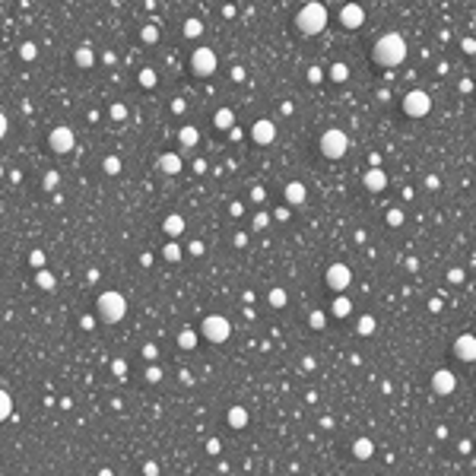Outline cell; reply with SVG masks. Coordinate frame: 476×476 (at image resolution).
<instances>
[{
	"label": "cell",
	"instance_id": "1",
	"mask_svg": "<svg viewBox=\"0 0 476 476\" xmlns=\"http://www.w3.org/2000/svg\"><path fill=\"white\" fill-rule=\"evenodd\" d=\"M375 61L381 67H400L407 61V39L400 32H388V35H381V39L375 42Z\"/></svg>",
	"mask_w": 476,
	"mask_h": 476
},
{
	"label": "cell",
	"instance_id": "2",
	"mask_svg": "<svg viewBox=\"0 0 476 476\" xmlns=\"http://www.w3.org/2000/svg\"><path fill=\"white\" fill-rule=\"evenodd\" d=\"M296 26H299V32H305V35L324 32V26H327V7L318 4V0L305 4V7L299 10V16H296Z\"/></svg>",
	"mask_w": 476,
	"mask_h": 476
},
{
	"label": "cell",
	"instance_id": "3",
	"mask_svg": "<svg viewBox=\"0 0 476 476\" xmlns=\"http://www.w3.org/2000/svg\"><path fill=\"white\" fill-rule=\"evenodd\" d=\"M96 311H99V318H102L105 324H118V321L127 315V299L121 296V292L108 289V292H102V296H99Z\"/></svg>",
	"mask_w": 476,
	"mask_h": 476
},
{
	"label": "cell",
	"instance_id": "4",
	"mask_svg": "<svg viewBox=\"0 0 476 476\" xmlns=\"http://www.w3.org/2000/svg\"><path fill=\"white\" fill-rule=\"evenodd\" d=\"M346 150H350V137H346L343 131L331 127V131L321 134V153H324L327 159H343Z\"/></svg>",
	"mask_w": 476,
	"mask_h": 476
},
{
	"label": "cell",
	"instance_id": "5",
	"mask_svg": "<svg viewBox=\"0 0 476 476\" xmlns=\"http://www.w3.org/2000/svg\"><path fill=\"white\" fill-rule=\"evenodd\" d=\"M200 334H204V340H210V343H226L229 334H232V324L223 315H207L204 324H200Z\"/></svg>",
	"mask_w": 476,
	"mask_h": 476
},
{
	"label": "cell",
	"instance_id": "6",
	"mask_svg": "<svg viewBox=\"0 0 476 476\" xmlns=\"http://www.w3.org/2000/svg\"><path fill=\"white\" fill-rule=\"evenodd\" d=\"M404 112H407L410 118H426V115L432 112V96L423 93V89H413V93L404 96Z\"/></svg>",
	"mask_w": 476,
	"mask_h": 476
},
{
	"label": "cell",
	"instance_id": "7",
	"mask_svg": "<svg viewBox=\"0 0 476 476\" xmlns=\"http://www.w3.org/2000/svg\"><path fill=\"white\" fill-rule=\"evenodd\" d=\"M191 67H194V73L197 77H210V73H216V54H213V48H197L194 54H191Z\"/></svg>",
	"mask_w": 476,
	"mask_h": 476
},
{
	"label": "cell",
	"instance_id": "8",
	"mask_svg": "<svg viewBox=\"0 0 476 476\" xmlns=\"http://www.w3.org/2000/svg\"><path fill=\"white\" fill-rule=\"evenodd\" d=\"M48 146H51V150L54 153H70L73 150V146H77V137H73V131H70V127H54V131L48 134Z\"/></svg>",
	"mask_w": 476,
	"mask_h": 476
},
{
	"label": "cell",
	"instance_id": "9",
	"mask_svg": "<svg viewBox=\"0 0 476 476\" xmlns=\"http://www.w3.org/2000/svg\"><path fill=\"white\" fill-rule=\"evenodd\" d=\"M324 280H327V286H331V289L343 292L346 286L353 283V273H350V267H346V264H331V267H327V273H324Z\"/></svg>",
	"mask_w": 476,
	"mask_h": 476
},
{
	"label": "cell",
	"instance_id": "10",
	"mask_svg": "<svg viewBox=\"0 0 476 476\" xmlns=\"http://www.w3.org/2000/svg\"><path fill=\"white\" fill-rule=\"evenodd\" d=\"M251 140L254 143H258V146H270L273 140H277V124H273V121H254L251 124Z\"/></svg>",
	"mask_w": 476,
	"mask_h": 476
},
{
	"label": "cell",
	"instance_id": "11",
	"mask_svg": "<svg viewBox=\"0 0 476 476\" xmlns=\"http://www.w3.org/2000/svg\"><path fill=\"white\" fill-rule=\"evenodd\" d=\"M432 391L442 394V397H445V394H454V391H457V375H451L448 369L435 372V375H432Z\"/></svg>",
	"mask_w": 476,
	"mask_h": 476
},
{
	"label": "cell",
	"instance_id": "12",
	"mask_svg": "<svg viewBox=\"0 0 476 476\" xmlns=\"http://www.w3.org/2000/svg\"><path fill=\"white\" fill-rule=\"evenodd\" d=\"M454 356L464 359V362H473V359H476V337H473V334L457 337V340H454Z\"/></svg>",
	"mask_w": 476,
	"mask_h": 476
},
{
	"label": "cell",
	"instance_id": "13",
	"mask_svg": "<svg viewBox=\"0 0 476 476\" xmlns=\"http://www.w3.org/2000/svg\"><path fill=\"white\" fill-rule=\"evenodd\" d=\"M340 23H343L346 29H359V26L365 23V10H362L359 4H346V7L340 10Z\"/></svg>",
	"mask_w": 476,
	"mask_h": 476
},
{
	"label": "cell",
	"instance_id": "14",
	"mask_svg": "<svg viewBox=\"0 0 476 476\" xmlns=\"http://www.w3.org/2000/svg\"><path fill=\"white\" fill-rule=\"evenodd\" d=\"M362 181H365V188H369L372 194H381L384 188H388V175H384L378 166H372L369 172H365V178H362Z\"/></svg>",
	"mask_w": 476,
	"mask_h": 476
},
{
	"label": "cell",
	"instance_id": "15",
	"mask_svg": "<svg viewBox=\"0 0 476 476\" xmlns=\"http://www.w3.org/2000/svg\"><path fill=\"white\" fill-rule=\"evenodd\" d=\"M286 200H289L292 207H302L305 200H308V191H305L302 181H289V185H286Z\"/></svg>",
	"mask_w": 476,
	"mask_h": 476
},
{
	"label": "cell",
	"instance_id": "16",
	"mask_svg": "<svg viewBox=\"0 0 476 476\" xmlns=\"http://www.w3.org/2000/svg\"><path fill=\"white\" fill-rule=\"evenodd\" d=\"M159 172H162V175H178V172H181V156H178V153L159 156Z\"/></svg>",
	"mask_w": 476,
	"mask_h": 476
},
{
	"label": "cell",
	"instance_id": "17",
	"mask_svg": "<svg viewBox=\"0 0 476 476\" xmlns=\"http://www.w3.org/2000/svg\"><path fill=\"white\" fill-rule=\"evenodd\" d=\"M353 454L359 457V461H369V457L375 454V442H372V438H356V442H353Z\"/></svg>",
	"mask_w": 476,
	"mask_h": 476
},
{
	"label": "cell",
	"instance_id": "18",
	"mask_svg": "<svg viewBox=\"0 0 476 476\" xmlns=\"http://www.w3.org/2000/svg\"><path fill=\"white\" fill-rule=\"evenodd\" d=\"M226 419H229L232 429H245V426H248V410H245V407H232V410L226 413Z\"/></svg>",
	"mask_w": 476,
	"mask_h": 476
},
{
	"label": "cell",
	"instance_id": "19",
	"mask_svg": "<svg viewBox=\"0 0 476 476\" xmlns=\"http://www.w3.org/2000/svg\"><path fill=\"white\" fill-rule=\"evenodd\" d=\"M197 140H200L197 127H181V131H178V143L188 146V150H191V146H197Z\"/></svg>",
	"mask_w": 476,
	"mask_h": 476
},
{
	"label": "cell",
	"instance_id": "20",
	"mask_svg": "<svg viewBox=\"0 0 476 476\" xmlns=\"http://www.w3.org/2000/svg\"><path fill=\"white\" fill-rule=\"evenodd\" d=\"M73 61H77V67H83V70H86V67H93L96 54H93V48H86V45H83V48H77V54H73Z\"/></svg>",
	"mask_w": 476,
	"mask_h": 476
},
{
	"label": "cell",
	"instance_id": "21",
	"mask_svg": "<svg viewBox=\"0 0 476 476\" xmlns=\"http://www.w3.org/2000/svg\"><path fill=\"white\" fill-rule=\"evenodd\" d=\"M213 121H216V127H219V131H229V127L235 124V115H232V108H219Z\"/></svg>",
	"mask_w": 476,
	"mask_h": 476
},
{
	"label": "cell",
	"instance_id": "22",
	"mask_svg": "<svg viewBox=\"0 0 476 476\" xmlns=\"http://www.w3.org/2000/svg\"><path fill=\"white\" fill-rule=\"evenodd\" d=\"M10 416H13V397L7 391H0V423H7Z\"/></svg>",
	"mask_w": 476,
	"mask_h": 476
},
{
	"label": "cell",
	"instance_id": "23",
	"mask_svg": "<svg viewBox=\"0 0 476 476\" xmlns=\"http://www.w3.org/2000/svg\"><path fill=\"white\" fill-rule=\"evenodd\" d=\"M331 311H334V318H346V315L353 311V302H350V299H334Z\"/></svg>",
	"mask_w": 476,
	"mask_h": 476
},
{
	"label": "cell",
	"instance_id": "24",
	"mask_svg": "<svg viewBox=\"0 0 476 476\" xmlns=\"http://www.w3.org/2000/svg\"><path fill=\"white\" fill-rule=\"evenodd\" d=\"M356 331H359L362 337H369V334H375V318H372V315H362V318L356 321Z\"/></svg>",
	"mask_w": 476,
	"mask_h": 476
},
{
	"label": "cell",
	"instance_id": "25",
	"mask_svg": "<svg viewBox=\"0 0 476 476\" xmlns=\"http://www.w3.org/2000/svg\"><path fill=\"white\" fill-rule=\"evenodd\" d=\"M166 232L175 238V235H181V232H185V219H181V216H169L166 219Z\"/></svg>",
	"mask_w": 476,
	"mask_h": 476
},
{
	"label": "cell",
	"instance_id": "26",
	"mask_svg": "<svg viewBox=\"0 0 476 476\" xmlns=\"http://www.w3.org/2000/svg\"><path fill=\"white\" fill-rule=\"evenodd\" d=\"M178 346H181V350H194V346H197V334L194 331H181L178 334Z\"/></svg>",
	"mask_w": 476,
	"mask_h": 476
},
{
	"label": "cell",
	"instance_id": "27",
	"mask_svg": "<svg viewBox=\"0 0 476 476\" xmlns=\"http://www.w3.org/2000/svg\"><path fill=\"white\" fill-rule=\"evenodd\" d=\"M35 283H39L42 289H54V283H58V280H54V273H51V270H39V277H35Z\"/></svg>",
	"mask_w": 476,
	"mask_h": 476
},
{
	"label": "cell",
	"instance_id": "28",
	"mask_svg": "<svg viewBox=\"0 0 476 476\" xmlns=\"http://www.w3.org/2000/svg\"><path fill=\"white\" fill-rule=\"evenodd\" d=\"M102 172H105V175H118V172H121V159H118V156H108V159L102 162Z\"/></svg>",
	"mask_w": 476,
	"mask_h": 476
},
{
	"label": "cell",
	"instance_id": "29",
	"mask_svg": "<svg viewBox=\"0 0 476 476\" xmlns=\"http://www.w3.org/2000/svg\"><path fill=\"white\" fill-rule=\"evenodd\" d=\"M346 77H350V67H346V64H334V67H331V80H334V83H343Z\"/></svg>",
	"mask_w": 476,
	"mask_h": 476
},
{
	"label": "cell",
	"instance_id": "30",
	"mask_svg": "<svg viewBox=\"0 0 476 476\" xmlns=\"http://www.w3.org/2000/svg\"><path fill=\"white\" fill-rule=\"evenodd\" d=\"M200 32H204V23H200V20H188L185 23V35H188V39H197Z\"/></svg>",
	"mask_w": 476,
	"mask_h": 476
},
{
	"label": "cell",
	"instance_id": "31",
	"mask_svg": "<svg viewBox=\"0 0 476 476\" xmlns=\"http://www.w3.org/2000/svg\"><path fill=\"white\" fill-rule=\"evenodd\" d=\"M286 302H289L286 289H273V292H270V305H273V308H283Z\"/></svg>",
	"mask_w": 476,
	"mask_h": 476
},
{
	"label": "cell",
	"instance_id": "32",
	"mask_svg": "<svg viewBox=\"0 0 476 476\" xmlns=\"http://www.w3.org/2000/svg\"><path fill=\"white\" fill-rule=\"evenodd\" d=\"M388 226H391V229L404 226V210H397V207H394V210H388Z\"/></svg>",
	"mask_w": 476,
	"mask_h": 476
},
{
	"label": "cell",
	"instance_id": "33",
	"mask_svg": "<svg viewBox=\"0 0 476 476\" xmlns=\"http://www.w3.org/2000/svg\"><path fill=\"white\" fill-rule=\"evenodd\" d=\"M35 54H39V48H35V42H26V45L20 48V58H23V61H35Z\"/></svg>",
	"mask_w": 476,
	"mask_h": 476
},
{
	"label": "cell",
	"instance_id": "34",
	"mask_svg": "<svg viewBox=\"0 0 476 476\" xmlns=\"http://www.w3.org/2000/svg\"><path fill=\"white\" fill-rule=\"evenodd\" d=\"M140 86H146V89H150V86H156V70H150V67H146V70H140Z\"/></svg>",
	"mask_w": 476,
	"mask_h": 476
},
{
	"label": "cell",
	"instance_id": "35",
	"mask_svg": "<svg viewBox=\"0 0 476 476\" xmlns=\"http://www.w3.org/2000/svg\"><path fill=\"white\" fill-rule=\"evenodd\" d=\"M162 254H166V261H181V248H178V242H169Z\"/></svg>",
	"mask_w": 476,
	"mask_h": 476
},
{
	"label": "cell",
	"instance_id": "36",
	"mask_svg": "<svg viewBox=\"0 0 476 476\" xmlns=\"http://www.w3.org/2000/svg\"><path fill=\"white\" fill-rule=\"evenodd\" d=\"M311 327H315V331H321V327H324V321H327V315H324V311H311Z\"/></svg>",
	"mask_w": 476,
	"mask_h": 476
},
{
	"label": "cell",
	"instance_id": "37",
	"mask_svg": "<svg viewBox=\"0 0 476 476\" xmlns=\"http://www.w3.org/2000/svg\"><path fill=\"white\" fill-rule=\"evenodd\" d=\"M146 381H153V384L162 381V369H159V365H150V369H146Z\"/></svg>",
	"mask_w": 476,
	"mask_h": 476
},
{
	"label": "cell",
	"instance_id": "38",
	"mask_svg": "<svg viewBox=\"0 0 476 476\" xmlns=\"http://www.w3.org/2000/svg\"><path fill=\"white\" fill-rule=\"evenodd\" d=\"M112 372H115L118 378H127V362H124V359H115V362H112Z\"/></svg>",
	"mask_w": 476,
	"mask_h": 476
},
{
	"label": "cell",
	"instance_id": "39",
	"mask_svg": "<svg viewBox=\"0 0 476 476\" xmlns=\"http://www.w3.org/2000/svg\"><path fill=\"white\" fill-rule=\"evenodd\" d=\"M140 35H143V42H156V39H159V29H156V26H143Z\"/></svg>",
	"mask_w": 476,
	"mask_h": 476
},
{
	"label": "cell",
	"instance_id": "40",
	"mask_svg": "<svg viewBox=\"0 0 476 476\" xmlns=\"http://www.w3.org/2000/svg\"><path fill=\"white\" fill-rule=\"evenodd\" d=\"M112 118H115V121H124V118H127V108H124L121 102H118V105H112Z\"/></svg>",
	"mask_w": 476,
	"mask_h": 476
},
{
	"label": "cell",
	"instance_id": "41",
	"mask_svg": "<svg viewBox=\"0 0 476 476\" xmlns=\"http://www.w3.org/2000/svg\"><path fill=\"white\" fill-rule=\"evenodd\" d=\"M58 181H61L58 172H48V175H45V188H48V191H51V188H58Z\"/></svg>",
	"mask_w": 476,
	"mask_h": 476
},
{
	"label": "cell",
	"instance_id": "42",
	"mask_svg": "<svg viewBox=\"0 0 476 476\" xmlns=\"http://www.w3.org/2000/svg\"><path fill=\"white\" fill-rule=\"evenodd\" d=\"M267 223H270V219H267V213H258V216H254V229H267Z\"/></svg>",
	"mask_w": 476,
	"mask_h": 476
},
{
	"label": "cell",
	"instance_id": "43",
	"mask_svg": "<svg viewBox=\"0 0 476 476\" xmlns=\"http://www.w3.org/2000/svg\"><path fill=\"white\" fill-rule=\"evenodd\" d=\"M219 448H223V445H219V438H210V442H207V454H219Z\"/></svg>",
	"mask_w": 476,
	"mask_h": 476
},
{
	"label": "cell",
	"instance_id": "44",
	"mask_svg": "<svg viewBox=\"0 0 476 476\" xmlns=\"http://www.w3.org/2000/svg\"><path fill=\"white\" fill-rule=\"evenodd\" d=\"M29 261H32L35 267H42V264H45V251H32V258H29Z\"/></svg>",
	"mask_w": 476,
	"mask_h": 476
},
{
	"label": "cell",
	"instance_id": "45",
	"mask_svg": "<svg viewBox=\"0 0 476 476\" xmlns=\"http://www.w3.org/2000/svg\"><path fill=\"white\" fill-rule=\"evenodd\" d=\"M185 108H188V102H185V99H175V102H172V112H175V115H181Z\"/></svg>",
	"mask_w": 476,
	"mask_h": 476
},
{
	"label": "cell",
	"instance_id": "46",
	"mask_svg": "<svg viewBox=\"0 0 476 476\" xmlns=\"http://www.w3.org/2000/svg\"><path fill=\"white\" fill-rule=\"evenodd\" d=\"M308 80H311V83H321V67H311V70H308Z\"/></svg>",
	"mask_w": 476,
	"mask_h": 476
},
{
	"label": "cell",
	"instance_id": "47",
	"mask_svg": "<svg viewBox=\"0 0 476 476\" xmlns=\"http://www.w3.org/2000/svg\"><path fill=\"white\" fill-rule=\"evenodd\" d=\"M448 280H451V283H464V270H451Z\"/></svg>",
	"mask_w": 476,
	"mask_h": 476
},
{
	"label": "cell",
	"instance_id": "48",
	"mask_svg": "<svg viewBox=\"0 0 476 476\" xmlns=\"http://www.w3.org/2000/svg\"><path fill=\"white\" fill-rule=\"evenodd\" d=\"M143 356H146V359H156V356H159V350L150 343V346H143Z\"/></svg>",
	"mask_w": 476,
	"mask_h": 476
},
{
	"label": "cell",
	"instance_id": "49",
	"mask_svg": "<svg viewBox=\"0 0 476 476\" xmlns=\"http://www.w3.org/2000/svg\"><path fill=\"white\" fill-rule=\"evenodd\" d=\"M143 473H146V476H159V467H156V464H143Z\"/></svg>",
	"mask_w": 476,
	"mask_h": 476
},
{
	"label": "cell",
	"instance_id": "50",
	"mask_svg": "<svg viewBox=\"0 0 476 476\" xmlns=\"http://www.w3.org/2000/svg\"><path fill=\"white\" fill-rule=\"evenodd\" d=\"M80 327H83V331H93V327H96V321H93V318H89V315H86V318L80 321Z\"/></svg>",
	"mask_w": 476,
	"mask_h": 476
},
{
	"label": "cell",
	"instance_id": "51",
	"mask_svg": "<svg viewBox=\"0 0 476 476\" xmlns=\"http://www.w3.org/2000/svg\"><path fill=\"white\" fill-rule=\"evenodd\" d=\"M438 185H442V181H438V178H435V175H429V178H426V188H429V191H435V188H438Z\"/></svg>",
	"mask_w": 476,
	"mask_h": 476
},
{
	"label": "cell",
	"instance_id": "52",
	"mask_svg": "<svg viewBox=\"0 0 476 476\" xmlns=\"http://www.w3.org/2000/svg\"><path fill=\"white\" fill-rule=\"evenodd\" d=\"M232 80L242 83V80H245V70H242V67H232Z\"/></svg>",
	"mask_w": 476,
	"mask_h": 476
},
{
	"label": "cell",
	"instance_id": "53",
	"mask_svg": "<svg viewBox=\"0 0 476 476\" xmlns=\"http://www.w3.org/2000/svg\"><path fill=\"white\" fill-rule=\"evenodd\" d=\"M7 127H10V124H7V115H4V112H0V137H4V134H7Z\"/></svg>",
	"mask_w": 476,
	"mask_h": 476
},
{
	"label": "cell",
	"instance_id": "54",
	"mask_svg": "<svg viewBox=\"0 0 476 476\" xmlns=\"http://www.w3.org/2000/svg\"><path fill=\"white\" fill-rule=\"evenodd\" d=\"M191 254H204V242H191Z\"/></svg>",
	"mask_w": 476,
	"mask_h": 476
},
{
	"label": "cell",
	"instance_id": "55",
	"mask_svg": "<svg viewBox=\"0 0 476 476\" xmlns=\"http://www.w3.org/2000/svg\"><path fill=\"white\" fill-rule=\"evenodd\" d=\"M194 172L204 175V172H207V162H204V159H197V162H194Z\"/></svg>",
	"mask_w": 476,
	"mask_h": 476
},
{
	"label": "cell",
	"instance_id": "56",
	"mask_svg": "<svg viewBox=\"0 0 476 476\" xmlns=\"http://www.w3.org/2000/svg\"><path fill=\"white\" fill-rule=\"evenodd\" d=\"M473 48H476V45H473V39H464V51H467V54H473Z\"/></svg>",
	"mask_w": 476,
	"mask_h": 476
},
{
	"label": "cell",
	"instance_id": "57",
	"mask_svg": "<svg viewBox=\"0 0 476 476\" xmlns=\"http://www.w3.org/2000/svg\"><path fill=\"white\" fill-rule=\"evenodd\" d=\"M99 476H115V473H112V470H102V473H99Z\"/></svg>",
	"mask_w": 476,
	"mask_h": 476
}]
</instances>
